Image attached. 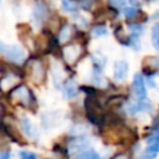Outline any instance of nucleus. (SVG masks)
Listing matches in <instances>:
<instances>
[{
  "instance_id": "f257e3e1",
  "label": "nucleus",
  "mask_w": 159,
  "mask_h": 159,
  "mask_svg": "<svg viewBox=\"0 0 159 159\" xmlns=\"http://www.w3.org/2000/svg\"><path fill=\"white\" fill-rule=\"evenodd\" d=\"M103 139L109 144H120L133 140V133L120 123H113L103 132Z\"/></svg>"
},
{
  "instance_id": "f03ea898",
  "label": "nucleus",
  "mask_w": 159,
  "mask_h": 159,
  "mask_svg": "<svg viewBox=\"0 0 159 159\" xmlns=\"http://www.w3.org/2000/svg\"><path fill=\"white\" fill-rule=\"evenodd\" d=\"M10 99L15 104H20L25 108H30L34 104V96L31 89L25 86V84H19L16 86L11 92H10Z\"/></svg>"
},
{
  "instance_id": "7ed1b4c3",
  "label": "nucleus",
  "mask_w": 159,
  "mask_h": 159,
  "mask_svg": "<svg viewBox=\"0 0 159 159\" xmlns=\"http://www.w3.org/2000/svg\"><path fill=\"white\" fill-rule=\"evenodd\" d=\"M84 108H86V113H87V118L92 124L99 125L103 120V111L102 107L99 106L98 99L93 96L89 94L86 99H84Z\"/></svg>"
},
{
  "instance_id": "20e7f679",
  "label": "nucleus",
  "mask_w": 159,
  "mask_h": 159,
  "mask_svg": "<svg viewBox=\"0 0 159 159\" xmlns=\"http://www.w3.org/2000/svg\"><path fill=\"white\" fill-rule=\"evenodd\" d=\"M29 76L34 83L36 84L43 83L46 78V67L43 62L40 60H31L29 63Z\"/></svg>"
},
{
  "instance_id": "39448f33",
  "label": "nucleus",
  "mask_w": 159,
  "mask_h": 159,
  "mask_svg": "<svg viewBox=\"0 0 159 159\" xmlns=\"http://www.w3.org/2000/svg\"><path fill=\"white\" fill-rule=\"evenodd\" d=\"M82 47L77 43H71V45H65L62 47V57L68 65H75L82 56Z\"/></svg>"
},
{
  "instance_id": "423d86ee",
  "label": "nucleus",
  "mask_w": 159,
  "mask_h": 159,
  "mask_svg": "<svg viewBox=\"0 0 159 159\" xmlns=\"http://www.w3.org/2000/svg\"><path fill=\"white\" fill-rule=\"evenodd\" d=\"M20 77L15 73H5L1 78H0V89L2 92H9L10 89L12 91L16 84L19 83Z\"/></svg>"
},
{
  "instance_id": "0eeeda50",
  "label": "nucleus",
  "mask_w": 159,
  "mask_h": 159,
  "mask_svg": "<svg viewBox=\"0 0 159 159\" xmlns=\"http://www.w3.org/2000/svg\"><path fill=\"white\" fill-rule=\"evenodd\" d=\"M132 89H133L134 96H135L139 101L145 98L147 89H145L144 80H143V77H142L140 73H137V75L134 76V78H133V84H132Z\"/></svg>"
},
{
  "instance_id": "6e6552de",
  "label": "nucleus",
  "mask_w": 159,
  "mask_h": 159,
  "mask_svg": "<svg viewBox=\"0 0 159 159\" xmlns=\"http://www.w3.org/2000/svg\"><path fill=\"white\" fill-rule=\"evenodd\" d=\"M159 71V56H149L143 60V72L147 76H153Z\"/></svg>"
},
{
  "instance_id": "1a4fd4ad",
  "label": "nucleus",
  "mask_w": 159,
  "mask_h": 159,
  "mask_svg": "<svg viewBox=\"0 0 159 159\" xmlns=\"http://www.w3.org/2000/svg\"><path fill=\"white\" fill-rule=\"evenodd\" d=\"M87 139L83 137H75L68 142V152L73 155L83 152V149L87 147Z\"/></svg>"
},
{
  "instance_id": "9d476101",
  "label": "nucleus",
  "mask_w": 159,
  "mask_h": 159,
  "mask_svg": "<svg viewBox=\"0 0 159 159\" xmlns=\"http://www.w3.org/2000/svg\"><path fill=\"white\" fill-rule=\"evenodd\" d=\"M128 63L125 61H117L113 67V76L117 81H123L128 75Z\"/></svg>"
},
{
  "instance_id": "9b49d317",
  "label": "nucleus",
  "mask_w": 159,
  "mask_h": 159,
  "mask_svg": "<svg viewBox=\"0 0 159 159\" xmlns=\"http://www.w3.org/2000/svg\"><path fill=\"white\" fill-rule=\"evenodd\" d=\"M5 56L12 62H21L25 58V51L22 47L14 45V46H10V48Z\"/></svg>"
},
{
  "instance_id": "f8f14e48",
  "label": "nucleus",
  "mask_w": 159,
  "mask_h": 159,
  "mask_svg": "<svg viewBox=\"0 0 159 159\" xmlns=\"http://www.w3.org/2000/svg\"><path fill=\"white\" fill-rule=\"evenodd\" d=\"M124 15L129 19V20H133L134 22L137 24H140L143 22L147 17H145V14L142 12L140 10L135 9V7H125L124 9Z\"/></svg>"
},
{
  "instance_id": "ddd939ff",
  "label": "nucleus",
  "mask_w": 159,
  "mask_h": 159,
  "mask_svg": "<svg viewBox=\"0 0 159 159\" xmlns=\"http://www.w3.org/2000/svg\"><path fill=\"white\" fill-rule=\"evenodd\" d=\"M47 17V10L45 7V5L42 2H37L34 7V12H32V19L37 22V24H41L46 20Z\"/></svg>"
},
{
  "instance_id": "4468645a",
  "label": "nucleus",
  "mask_w": 159,
  "mask_h": 159,
  "mask_svg": "<svg viewBox=\"0 0 159 159\" xmlns=\"http://www.w3.org/2000/svg\"><path fill=\"white\" fill-rule=\"evenodd\" d=\"M20 125H21V128H22V132H24L27 137H30L31 139L36 138V128H35V125L32 124V122H31L29 118L22 117V118H21V122H20Z\"/></svg>"
},
{
  "instance_id": "2eb2a0df",
  "label": "nucleus",
  "mask_w": 159,
  "mask_h": 159,
  "mask_svg": "<svg viewBox=\"0 0 159 159\" xmlns=\"http://www.w3.org/2000/svg\"><path fill=\"white\" fill-rule=\"evenodd\" d=\"M73 35V29L71 25H62L60 31H58V41L61 43H66L67 41H70V39Z\"/></svg>"
},
{
  "instance_id": "dca6fc26",
  "label": "nucleus",
  "mask_w": 159,
  "mask_h": 159,
  "mask_svg": "<svg viewBox=\"0 0 159 159\" xmlns=\"http://www.w3.org/2000/svg\"><path fill=\"white\" fill-rule=\"evenodd\" d=\"M35 45H36V47H37L39 51H46V50L48 48V46H50V39H48L47 34H46V32L41 34V35L36 39Z\"/></svg>"
},
{
  "instance_id": "f3484780",
  "label": "nucleus",
  "mask_w": 159,
  "mask_h": 159,
  "mask_svg": "<svg viewBox=\"0 0 159 159\" xmlns=\"http://www.w3.org/2000/svg\"><path fill=\"white\" fill-rule=\"evenodd\" d=\"M77 91H78V87H77V83L75 80H67L66 83H65V93L67 97H73L77 94Z\"/></svg>"
},
{
  "instance_id": "a211bd4d",
  "label": "nucleus",
  "mask_w": 159,
  "mask_h": 159,
  "mask_svg": "<svg viewBox=\"0 0 159 159\" xmlns=\"http://www.w3.org/2000/svg\"><path fill=\"white\" fill-rule=\"evenodd\" d=\"M114 35H116L117 40H118L120 43H123V45H125V46H128V45L130 43V37L124 34V30H123L122 26H118V27L116 29Z\"/></svg>"
},
{
  "instance_id": "6ab92c4d",
  "label": "nucleus",
  "mask_w": 159,
  "mask_h": 159,
  "mask_svg": "<svg viewBox=\"0 0 159 159\" xmlns=\"http://www.w3.org/2000/svg\"><path fill=\"white\" fill-rule=\"evenodd\" d=\"M73 159H101V157L94 150H83L73 157Z\"/></svg>"
},
{
  "instance_id": "aec40b11",
  "label": "nucleus",
  "mask_w": 159,
  "mask_h": 159,
  "mask_svg": "<svg viewBox=\"0 0 159 159\" xmlns=\"http://www.w3.org/2000/svg\"><path fill=\"white\" fill-rule=\"evenodd\" d=\"M61 7L66 12H75L77 10V5L75 2H72L71 0H62L61 1Z\"/></svg>"
},
{
  "instance_id": "412c9836",
  "label": "nucleus",
  "mask_w": 159,
  "mask_h": 159,
  "mask_svg": "<svg viewBox=\"0 0 159 159\" xmlns=\"http://www.w3.org/2000/svg\"><path fill=\"white\" fill-rule=\"evenodd\" d=\"M92 34H93V36H96V37H98V36H104V35H107V29H106L103 25H97V26L93 27Z\"/></svg>"
},
{
  "instance_id": "4be33fe9",
  "label": "nucleus",
  "mask_w": 159,
  "mask_h": 159,
  "mask_svg": "<svg viewBox=\"0 0 159 159\" xmlns=\"http://www.w3.org/2000/svg\"><path fill=\"white\" fill-rule=\"evenodd\" d=\"M94 2H96V0H80V5L84 10H91L93 7Z\"/></svg>"
},
{
  "instance_id": "5701e85b",
  "label": "nucleus",
  "mask_w": 159,
  "mask_h": 159,
  "mask_svg": "<svg viewBox=\"0 0 159 159\" xmlns=\"http://www.w3.org/2000/svg\"><path fill=\"white\" fill-rule=\"evenodd\" d=\"M158 40H159V22L155 24L152 29V41H153V43H155Z\"/></svg>"
},
{
  "instance_id": "b1692460",
  "label": "nucleus",
  "mask_w": 159,
  "mask_h": 159,
  "mask_svg": "<svg viewBox=\"0 0 159 159\" xmlns=\"http://www.w3.org/2000/svg\"><path fill=\"white\" fill-rule=\"evenodd\" d=\"M122 102H123V97L116 96V97H112V98L107 102V104H108L109 107H113V106H119Z\"/></svg>"
},
{
  "instance_id": "393cba45",
  "label": "nucleus",
  "mask_w": 159,
  "mask_h": 159,
  "mask_svg": "<svg viewBox=\"0 0 159 159\" xmlns=\"http://www.w3.org/2000/svg\"><path fill=\"white\" fill-rule=\"evenodd\" d=\"M19 158L20 159H37L36 154L31 153V152H20L19 153Z\"/></svg>"
},
{
  "instance_id": "a878e982",
  "label": "nucleus",
  "mask_w": 159,
  "mask_h": 159,
  "mask_svg": "<svg viewBox=\"0 0 159 159\" xmlns=\"http://www.w3.org/2000/svg\"><path fill=\"white\" fill-rule=\"evenodd\" d=\"M9 48H10V45H6L5 42H2V41L0 40V53L6 55L7 51H9Z\"/></svg>"
},
{
  "instance_id": "bb28decb",
  "label": "nucleus",
  "mask_w": 159,
  "mask_h": 159,
  "mask_svg": "<svg viewBox=\"0 0 159 159\" xmlns=\"http://www.w3.org/2000/svg\"><path fill=\"white\" fill-rule=\"evenodd\" d=\"M111 159H130V155L127 153H118V154L113 155Z\"/></svg>"
},
{
  "instance_id": "cd10ccee",
  "label": "nucleus",
  "mask_w": 159,
  "mask_h": 159,
  "mask_svg": "<svg viewBox=\"0 0 159 159\" xmlns=\"http://www.w3.org/2000/svg\"><path fill=\"white\" fill-rule=\"evenodd\" d=\"M10 152L9 150H5V149H2V150H0V159H10Z\"/></svg>"
},
{
  "instance_id": "c85d7f7f",
  "label": "nucleus",
  "mask_w": 159,
  "mask_h": 159,
  "mask_svg": "<svg viewBox=\"0 0 159 159\" xmlns=\"http://www.w3.org/2000/svg\"><path fill=\"white\" fill-rule=\"evenodd\" d=\"M109 1L113 6H123L124 5V0H109Z\"/></svg>"
},
{
  "instance_id": "c756f323",
  "label": "nucleus",
  "mask_w": 159,
  "mask_h": 159,
  "mask_svg": "<svg viewBox=\"0 0 159 159\" xmlns=\"http://www.w3.org/2000/svg\"><path fill=\"white\" fill-rule=\"evenodd\" d=\"M154 46H155V48H158V50H159V40H158V41L154 43Z\"/></svg>"
},
{
  "instance_id": "7c9ffc66",
  "label": "nucleus",
  "mask_w": 159,
  "mask_h": 159,
  "mask_svg": "<svg viewBox=\"0 0 159 159\" xmlns=\"http://www.w3.org/2000/svg\"><path fill=\"white\" fill-rule=\"evenodd\" d=\"M0 112H1V107H0Z\"/></svg>"
}]
</instances>
